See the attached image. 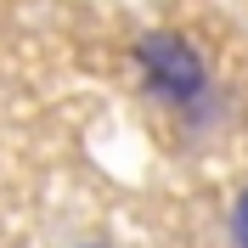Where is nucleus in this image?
Masks as SVG:
<instances>
[{
	"label": "nucleus",
	"mask_w": 248,
	"mask_h": 248,
	"mask_svg": "<svg viewBox=\"0 0 248 248\" xmlns=\"http://www.w3.org/2000/svg\"><path fill=\"white\" fill-rule=\"evenodd\" d=\"M85 248H102V243H85Z\"/></svg>",
	"instance_id": "3"
},
{
	"label": "nucleus",
	"mask_w": 248,
	"mask_h": 248,
	"mask_svg": "<svg viewBox=\"0 0 248 248\" xmlns=\"http://www.w3.org/2000/svg\"><path fill=\"white\" fill-rule=\"evenodd\" d=\"M136 68L147 79V91L175 113H198L209 102V62L203 51L175 29H153L136 40Z\"/></svg>",
	"instance_id": "1"
},
{
	"label": "nucleus",
	"mask_w": 248,
	"mask_h": 248,
	"mask_svg": "<svg viewBox=\"0 0 248 248\" xmlns=\"http://www.w3.org/2000/svg\"><path fill=\"white\" fill-rule=\"evenodd\" d=\"M232 243L248 248V186L237 192V203H232Z\"/></svg>",
	"instance_id": "2"
}]
</instances>
